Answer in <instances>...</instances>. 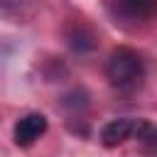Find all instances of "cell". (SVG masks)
<instances>
[{"label":"cell","mask_w":157,"mask_h":157,"mask_svg":"<svg viewBox=\"0 0 157 157\" xmlns=\"http://www.w3.org/2000/svg\"><path fill=\"white\" fill-rule=\"evenodd\" d=\"M105 78L118 93H135L145 83V61L130 47H118L105 61Z\"/></svg>","instance_id":"1"},{"label":"cell","mask_w":157,"mask_h":157,"mask_svg":"<svg viewBox=\"0 0 157 157\" xmlns=\"http://www.w3.org/2000/svg\"><path fill=\"white\" fill-rule=\"evenodd\" d=\"M110 12L115 22L135 27L157 15V0H110Z\"/></svg>","instance_id":"2"},{"label":"cell","mask_w":157,"mask_h":157,"mask_svg":"<svg viewBox=\"0 0 157 157\" xmlns=\"http://www.w3.org/2000/svg\"><path fill=\"white\" fill-rule=\"evenodd\" d=\"M132 140H137V145L142 147V152H147V155H157V125H155V123L137 118Z\"/></svg>","instance_id":"5"},{"label":"cell","mask_w":157,"mask_h":157,"mask_svg":"<svg viewBox=\"0 0 157 157\" xmlns=\"http://www.w3.org/2000/svg\"><path fill=\"white\" fill-rule=\"evenodd\" d=\"M47 128H49V123H47V115L44 113H27V115H22L15 123L12 140H15L17 147H29V145H34L47 132Z\"/></svg>","instance_id":"3"},{"label":"cell","mask_w":157,"mask_h":157,"mask_svg":"<svg viewBox=\"0 0 157 157\" xmlns=\"http://www.w3.org/2000/svg\"><path fill=\"white\" fill-rule=\"evenodd\" d=\"M66 39H69V47L74 49V52H88V49H93V44H96V37H93V32L86 27V25H74L69 32H66Z\"/></svg>","instance_id":"6"},{"label":"cell","mask_w":157,"mask_h":157,"mask_svg":"<svg viewBox=\"0 0 157 157\" xmlns=\"http://www.w3.org/2000/svg\"><path fill=\"white\" fill-rule=\"evenodd\" d=\"M135 125H137V118H115V120H110V123L103 125V130H101V142H103L105 147H118V145L132 140Z\"/></svg>","instance_id":"4"}]
</instances>
